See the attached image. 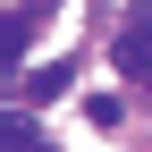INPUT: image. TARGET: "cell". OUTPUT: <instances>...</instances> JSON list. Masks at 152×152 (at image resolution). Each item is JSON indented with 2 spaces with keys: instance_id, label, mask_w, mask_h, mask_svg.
Instances as JSON below:
<instances>
[{
  "instance_id": "obj_1",
  "label": "cell",
  "mask_w": 152,
  "mask_h": 152,
  "mask_svg": "<svg viewBox=\"0 0 152 152\" xmlns=\"http://www.w3.org/2000/svg\"><path fill=\"white\" fill-rule=\"evenodd\" d=\"M110 59H118L127 76H152V9H127L118 42H110Z\"/></svg>"
},
{
  "instance_id": "obj_2",
  "label": "cell",
  "mask_w": 152,
  "mask_h": 152,
  "mask_svg": "<svg viewBox=\"0 0 152 152\" xmlns=\"http://www.w3.org/2000/svg\"><path fill=\"white\" fill-rule=\"evenodd\" d=\"M26 34H34V9H9V17H0V59H26Z\"/></svg>"
},
{
  "instance_id": "obj_3",
  "label": "cell",
  "mask_w": 152,
  "mask_h": 152,
  "mask_svg": "<svg viewBox=\"0 0 152 152\" xmlns=\"http://www.w3.org/2000/svg\"><path fill=\"white\" fill-rule=\"evenodd\" d=\"M68 76H76V68H34V76H26V102H51V93H68Z\"/></svg>"
}]
</instances>
